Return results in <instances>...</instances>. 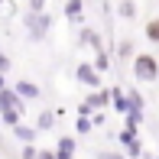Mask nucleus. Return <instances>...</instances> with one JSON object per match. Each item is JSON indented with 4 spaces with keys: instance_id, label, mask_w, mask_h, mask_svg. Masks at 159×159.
<instances>
[{
    "instance_id": "f257e3e1",
    "label": "nucleus",
    "mask_w": 159,
    "mask_h": 159,
    "mask_svg": "<svg viewBox=\"0 0 159 159\" xmlns=\"http://www.w3.org/2000/svg\"><path fill=\"white\" fill-rule=\"evenodd\" d=\"M23 111H26V101L16 94L13 88H3L0 91V120H3L7 127H16V124H23Z\"/></svg>"
},
{
    "instance_id": "f03ea898",
    "label": "nucleus",
    "mask_w": 159,
    "mask_h": 159,
    "mask_svg": "<svg viewBox=\"0 0 159 159\" xmlns=\"http://www.w3.org/2000/svg\"><path fill=\"white\" fill-rule=\"evenodd\" d=\"M133 78L140 84H156L159 81V59L153 52H136V59H133Z\"/></svg>"
},
{
    "instance_id": "7ed1b4c3",
    "label": "nucleus",
    "mask_w": 159,
    "mask_h": 159,
    "mask_svg": "<svg viewBox=\"0 0 159 159\" xmlns=\"http://www.w3.org/2000/svg\"><path fill=\"white\" fill-rule=\"evenodd\" d=\"M23 26H26V39H30V42H42L49 33H52V16H49V13L26 10L23 13Z\"/></svg>"
},
{
    "instance_id": "20e7f679",
    "label": "nucleus",
    "mask_w": 159,
    "mask_h": 159,
    "mask_svg": "<svg viewBox=\"0 0 159 159\" xmlns=\"http://www.w3.org/2000/svg\"><path fill=\"white\" fill-rule=\"evenodd\" d=\"M117 143L124 146L127 159H140L143 156V143H140V127H124L117 133Z\"/></svg>"
},
{
    "instance_id": "39448f33",
    "label": "nucleus",
    "mask_w": 159,
    "mask_h": 159,
    "mask_svg": "<svg viewBox=\"0 0 159 159\" xmlns=\"http://www.w3.org/2000/svg\"><path fill=\"white\" fill-rule=\"evenodd\" d=\"M75 81L84 84V88H91V91H98V88H101V71L94 68V62H78V68H75Z\"/></svg>"
},
{
    "instance_id": "423d86ee",
    "label": "nucleus",
    "mask_w": 159,
    "mask_h": 159,
    "mask_svg": "<svg viewBox=\"0 0 159 159\" xmlns=\"http://www.w3.org/2000/svg\"><path fill=\"white\" fill-rule=\"evenodd\" d=\"M84 104H88L91 111H107V107H111V91H104V88L91 91V94L84 98Z\"/></svg>"
},
{
    "instance_id": "0eeeda50",
    "label": "nucleus",
    "mask_w": 159,
    "mask_h": 159,
    "mask_svg": "<svg viewBox=\"0 0 159 159\" xmlns=\"http://www.w3.org/2000/svg\"><path fill=\"white\" fill-rule=\"evenodd\" d=\"M13 91H16V94L23 98V101H36V98L42 94V91H39V84H36V81H30V78H20V81L13 84Z\"/></svg>"
},
{
    "instance_id": "6e6552de",
    "label": "nucleus",
    "mask_w": 159,
    "mask_h": 159,
    "mask_svg": "<svg viewBox=\"0 0 159 159\" xmlns=\"http://www.w3.org/2000/svg\"><path fill=\"white\" fill-rule=\"evenodd\" d=\"M75 149H78L75 136H59V140H55V156L59 159H75Z\"/></svg>"
},
{
    "instance_id": "1a4fd4ad",
    "label": "nucleus",
    "mask_w": 159,
    "mask_h": 159,
    "mask_svg": "<svg viewBox=\"0 0 159 159\" xmlns=\"http://www.w3.org/2000/svg\"><path fill=\"white\" fill-rule=\"evenodd\" d=\"M111 104L117 114H130V98H127V88H111Z\"/></svg>"
},
{
    "instance_id": "9d476101",
    "label": "nucleus",
    "mask_w": 159,
    "mask_h": 159,
    "mask_svg": "<svg viewBox=\"0 0 159 159\" xmlns=\"http://www.w3.org/2000/svg\"><path fill=\"white\" fill-rule=\"evenodd\" d=\"M81 13H84V0H65V20L71 26L81 23Z\"/></svg>"
},
{
    "instance_id": "9b49d317",
    "label": "nucleus",
    "mask_w": 159,
    "mask_h": 159,
    "mask_svg": "<svg viewBox=\"0 0 159 159\" xmlns=\"http://www.w3.org/2000/svg\"><path fill=\"white\" fill-rule=\"evenodd\" d=\"M13 136H16V140L26 146V143H36L39 130H36V127H30V124H16V127H13Z\"/></svg>"
},
{
    "instance_id": "f8f14e48",
    "label": "nucleus",
    "mask_w": 159,
    "mask_h": 159,
    "mask_svg": "<svg viewBox=\"0 0 159 159\" xmlns=\"http://www.w3.org/2000/svg\"><path fill=\"white\" fill-rule=\"evenodd\" d=\"M55 120H59V114H52V111H39V117H36V130H39V133H42V130H52L55 127Z\"/></svg>"
},
{
    "instance_id": "ddd939ff",
    "label": "nucleus",
    "mask_w": 159,
    "mask_h": 159,
    "mask_svg": "<svg viewBox=\"0 0 159 159\" xmlns=\"http://www.w3.org/2000/svg\"><path fill=\"white\" fill-rule=\"evenodd\" d=\"M78 46H94V49H104V42H101V36L94 30H81V36H78Z\"/></svg>"
},
{
    "instance_id": "4468645a",
    "label": "nucleus",
    "mask_w": 159,
    "mask_h": 159,
    "mask_svg": "<svg viewBox=\"0 0 159 159\" xmlns=\"http://www.w3.org/2000/svg\"><path fill=\"white\" fill-rule=\"evenodd\" d=\"M143 36H146L149 42H156V46H159V16L146 20V26H143Z\"/></svg>"
},
{
    "instance_id": "2eb2a0df",
    "label": "nucleus",
    "mask_w": 159,
    "mask_h": 159,
    "mask_svg": "<svg viewBox=\"0 0 159 159\" xmlns=\"http://www.w3.org/2000/svg\"><path fill=\"white\" fill-rule=\"evenodd\" d=\"M117 16L120 20H133L136 16V3H133V0H120V3H117Z\"/></svg>"
},
{
    "instance_id": "dca6fc26",
    "label": "nucleus",
    "mask_w": 159,
    "mask_h": 159,
    "mask_svg": "<svg viewBox=\"0 0 159 159\" xmlns=\"http://www.w3.org/2000/svg\"><path fill=\"white\" fill-rule=\"evenodd\" d=\"M91 130H94V120L91 117H75V133L78 136H88Z\"/></svg>"
},
{
    "instance_id": "f3484780",
    "label": "nucleus",
    "mask_w": 159,
    "mask_h": 159,
    "mask_svg": "<svg viewBox=\"0 0 159 159\" xmlns=\"http://www.w3.org/2000/svg\"><path fill=\"white\" fill-rule=\"evenodd\" d=\"M117 55H120V59H136V55H133V42H130V39H120L117 42Z\"/></svg>"
},
{
    "instance_id": "a211bd4d",
    "label": "nucleus",
    "mask_w": 159,
    "mask_h": 159,
    "mask_svg": "<svg viewBox=\"0 0 159 159\" xmlns=\"http://www.w3.org/2000/svg\"><path fill=\"white\" fill-rule=\"evenodd\" d=\"M94 68L101 71V75L111 68V59H107V52H104V49H98V55H94Z\"/></svg>"
},
{
    "instance_id": "6ab92c4d",
    "label": "nucleus",
    "mask_w": 159,
    "mask_h": 159,
    "mask_svg": "<svg viewBox=\"0 0 159 159\" xmlns=\"http://www.w3.org/2000/svg\"><path fill=\"white\" fill-rule=\"evenodd\" d=\"M94 159H127V156H124V153H117V149H101Z\"/></svg>"
},
{
    "instance_id": "aec40b11",
    "label": "nucleus",
    "mask_w": 159,
    "mask_h": 159,
    "mask_svg": "<svg viewBox=\"0 0 159 159\" xmlns=\"http://www.w3.org/2000/svg\"><path fill=\"white\" fill-rule=\"evenodd\" d=\"M23 159H39V149H36L33 143H26L23 146Z\"/></svg>"
},
{
    "instance_id": "412c9836",
    "label": "nucleus",
    "mask_w": 159,
    "mask_h": 159,
    "mask_svg": "<svg viewBox=\"0 0 159 159\" xmlns=\"http://www.w3.org/2000/svg\"><path fill=\"white\" fill-rule=\"evenodd\" d=\"M30 10L33 13H46V0H30Z\"/></svg>"
},
{
    "instance_id": "4be33fe9",
    "label": "nucleus",
    "mask_w": 159,
    "mask_h": 159,
    "mask_svg": "<svg viewBox=\"0 0 159 159\" xmlns=\"http://www.w3.org/2000/svg\"><path fill=\"white\" fill-rule=\"evenodd\" d=\"M10 71V59H7V52H0V75H7Z\"/></svg>"
},
{
    "instance_id": "5701e85b",
    "label": "nucleus",
    "mask_w": 159,
    "mask_h": 159,
    "mask_svg": "<svg viewBox=\"0 0 159 159\" xmlns=\"http://www.w3.org/2000/svg\"><path fill=\"white\" fill-rule=\"evenodd\" d=\"M91 114H94V111H91V107L81 101V104H78V117H91Z\"/></svg>"
},
{
    "instance_id": "b1692460",
    "label": "nucleus",
    "mask_w": 159,
    "mask_h": 159,
    "mask_svg": "<svg viewBox=\"0 0 159 159\" xmlns=\"http://www.w3.org/2000/svg\"><path fill=\"white\" fill-rule=\"evenodd\" d=\"M39 159H59V156H55V149H39Z\"/></svg>"
},
{
    "instance_id": "393cba45",
    "label": "nucleus",
    "mask_w": 159,
    "mask_h": 159,
    "mask_svg": "<svg viewBox=\"0 0 159 159\" xmlns=\"http://www.w3.org/2000/svg\"><path fill=\"white\" fill-rule=\"evenodd\" d=\"M3 88H10V84H7V75H0V91Z\"/></svg>"
},
{
    "instance_id": "a878e982",
    "label": "nucleus",
    "mask_w": 159,
    "mask_h": 159,
    "mask_svg": "<svg viewBox=\"0 0 159 159\" xmlns=\"http://www.w3.org/2000/svg\"><path fill=\"white\" fill-rule=\"evenodd\" d=\"M0 10H3V0H0Z\"/></svg>"
},
{
    "instance_id": "bb28decb",
    "label": "nucleus",
    "mask_w": 159,
    "mask_h": 159,
    "mask_svg": "<svg viewBox=\"0 0 159 159\" xmlns=\"http://www.w3.org/2000/svg\"><path fill=\"white\" fill-rule=\"evenodd\" d=\"M0 124H3V120H0Z\"/></svg>"
}]
</instances>
